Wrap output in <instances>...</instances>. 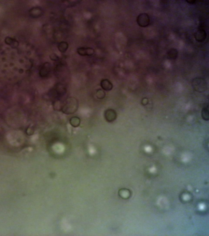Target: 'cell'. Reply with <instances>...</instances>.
Returning <instances> with one entry per match:
<instances>
[{
  "mask_svg": "<svg viewBox=\"0 0 209 236\" xmlns=\"http://www.w3.org/2000/svg\"><path fill=\"white\" fill-rule=\"evenodd\" d=\"M206 37V32L203 29H199L195 33V39L197 41L199 42H204Z\"/></svg>",
  "mask_w": 209,
  "mask_h": 236,
  "instance_id": "5",
  "label": "cell"
},
{
  "mask_svg": "<svg viewBox=\"0 0 209 236\" xmlns=\"http://www.w3.org/2000/svg\"><path fill=\"white\" fill-rule=\"evenodd\" d=\"M202 117L205 120L208 121L209 119L208 107H205L202 110Z\"/></svg>",
  "mask_w": 209,
  "mask_h": 236,
  "instance_id": "10",
  "label": "cell"
},
{
  "mask_svg": "<svg viewBox=\"0 0 209 236\" xmlns=\"http://www.w3.org/2000/svg\"><path fill=\"white\" fill-rule=\"evenodd\" d=\"M78 106V102L76 99L73 97L69 98L62 104L61 110L67 115L73 114L76 113Z\"/></svg>",
  "mask_w": 209,
  "mask_h": 236,
  "instance_id": "1",
  "label": "cell"
},
{
  "mask_svg": "<svg viewBox=\"0 0 209 236\" xmlns=\"http://www.w3.org/2000/svg\"><path fill=\"white\" fill-rule=\"evenodd\" d=\"M78 53L82 56H90L94 53V50L90 48H80L78 49Z\"/></svg>",
  "mask_w": 209,
  "mask_h": 236,
  "instance_id": "6",
  "label": "cell"
},
{
  "mask_svg": "<svg viewBox=\"0 0 209 236\" xmlns=\"http://www.w3.org/2000/svg\"><path fill=\"white\" fill-rule=\"evenodd\" d=\"M58 57L57 55L55 54H52V56H51V59L52 60H54V61H55V60H58Z\"/></svg>",
  "mask_w": 209,
  "mask_h": 236,
  "instance_id": "13",
  "label": "cell"
},
{
  "mask_svg": "<svg viewBox=\"0 0 209 236\" xmlns=\"http://www.w3.org/2000/svg\"><path fill=\"white\" fill-rule=\"evenodd\" d=\"M192 85L193 88L199 92L205 91L208 88L207 83L205 80L201 77H197L193 80Z\"/></svg>",
  "mask_w": 209,
  "mask_h": 236,
  "instance_id": "2",
  "label": "cell"
},
{
  "mask_svg": "<svg viewBox=\"0 0 209 236\" xmlns=\"http://www.w3.org/2000/svg\"><path fill=\"white\" fill-rule=\"evenodd\" d=\"M136 22L141 27H146L149 25L150 23V18L147 13L140 14L137 17Z\"/></svg>",
  "mask_w": 209,
  "mask_h": 236,
  "instance_id": "3",
  "label": "cell"
},
{
  "mask_svg": "<svg viewBox=\"0 0 209 236\" xmlns=\"http://www.w3.org/2000/svg\"><path fill=\"white\" fill-rule=\"evenodd\" d=\"M96 95L97 98L98 99H104V97H105V93L104 91L101 90V89H99V90L97 91Z\"/></svg>",
  "mask_w": 209,
  "mask_h": 236,
  "instance_id": "12",
  "label": "cell"
},
{
  "mask_svg": "<svg viewBox=\"0 0 209 236\" xmlns=\"http://www.w3.org/2000/svg\"><path fill=\"white\" fill-rule=\"evenodd\" d=\"M68 46V45L67 43L61 42L58 45V48L61 52L64 53L67 50Z\"/></svg>",
  "mask_w": 209,
  "mask_h": 236,
  "instance_id": "11",
  "label": "cell"
},
{
  "mask_svg": "<svg viewBox=\"0 0 209 236\" xmlns=\"http://www.w3.org/2000/svg\"><path fill=\"white\" fill-rule=\"evenodd\" d=\"M70 124L72 126L76 128L79 126L81 123V119L77 116H73L70 119Z\"/></svg>",
  "mask_w": 209,
  "mask_h": 236,
  "instance_id": "9",
  "label": "cell"
},
{
  "mask_svg": "<svg viewBox=\"0 0 209 236\" xmlns=\"http://www.w3.org/2000/svg\"><path fill=\"white\" fill-rule=\"evenodd\" d=\"M104 116L106 121L108 122H112L116 120L117 114L115 110L109 109L104 112Z\"/></svg>",
  "mask_w": 209,
  "mask_h": 236,
  "instance_id": "4",
  "label": "cell"
},
{
  "mask_svg": "<svg viewBox=\"0 0 209 236\" xmlns=\"http://www.w3.org/2000/svg\"><path fill=\"white\" fill-rule=\"evenodd\" d=\"M101 86L102 89L105 91H110L113 88L112 84L107 79H104L101 81Z\"/></svg>",
  "mask_w": 209,
  "mask_h": 236,
  "instance_id": "7",
  "label": "cell"
},
{
  "mask_svg": "<svg viewBox=\"0 0 209 236\" xmlns=\"http://www.w3.org/2000/svg\"><path fill=\"white\" fill-rule=\"evenodd\" d=\"M178 55V51L176 48H171L167 52L168 58L171 60H175L177 58Z\"/></svg>",
  "mask_w": 209,
  "mask_h": 236,
  "instance_id": "8",
  "label": "cell"
},
{
  "mask_svg": "<svg viewBox=\"0 0 209 236\" xmlns=\"http://www.w3.org/2000/svg\"><path fill=\"white\" fill-rule=\"evenodd\" d=\"M186 1L188 3V4H193L195 3L196 1H195V0H187Z\"/></svg>",
  "mask_w": 209,
  "mask_h": 236,
  "instance_id": "14",
  "label": "cell"
}]
</instances>
